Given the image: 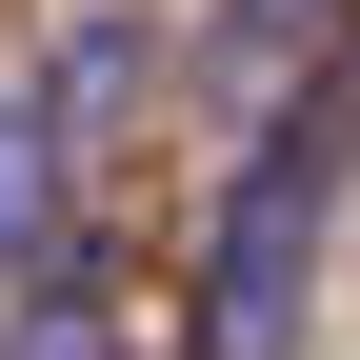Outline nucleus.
Segmentation results:
<instances>
[{
    "label": "nucleus",
    "mask_w": 360,
    "mask_h": 360,
    "mask_svg": "<svg viewBox=\"0 0 360 360\" xmlns=\"http://www.w3.org/2000/svg\"><path fill=\"white\" fill-rule=\"evenodd\" d=\"M20 260H60V141H40V101H0V281Z\"/></svg>",
    "instance_id": "nucleus-4"
},
{
    "label": "nucleus",
    "mask_w": 360,
    "mask_h": 360,
    "mask_svg": "<svg viewBox=\"0 0 360 360\" xmlns=\"http://www.w3.org/2000/svg\"><path fill=\"white\" fill-rule=\"evenodd\" d=\"M321 200H340V141L281 120L240 160V200H220V240H200V340L220 360H300V321H321Z\"/></svg>",
    "instance_id": "nucleus-1"
},
{
    "label": "nucleus",
    "mask_w": 360,
    "mask_h": 360,
    "mask_svg": "<svg viewBox=\"0 0 360 360\" xmlns=\"http://www.w3.org/2000/svg\"><path fill=\"white\" fill-rule=\"evenodd\" d=\"M120 120H141V20H80V40H60V80H40V141H60V180L101 160Z\"/></svg>",
    "instance_id": "nucleus-2"
},
{
    "label": "nucleus",
    "mask_w": 360,
    "mask_h": 360,
    "mask_svg": "<svg viewBox=\"0 0 360 360\" xmlns=\"http://www.w3.org/2000/svg\"><path fill=\"white\" fill-rule=\"evenodd\" d=\"M240 20V60H300V40H340V0H220Z\"/></svg>",
    "instance_id": "nucleus-5"
},
{
    "label": "nucleus",
    "mask_w": 360,
    "mask_h": 360,
    "mask_svg": "<svg viewBox=\"0 0 360 360\" xmlns=\"http://www.w3.org/2000/svg\"><path fill=\"white\" fill-rule=\"evenodd\" d=\"M0 360H120V281H101V260H20Z\"/></svg>",
    "instance_id": "nucleus-3"
}]
</instances>
